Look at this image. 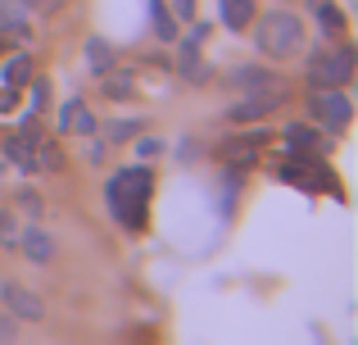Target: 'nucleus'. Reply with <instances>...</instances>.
<instances>
[{"label":"nucleus","mask_w":358,"mask_h":345,"mask_svg":"<svg viewBox=\"0 0 358 345\" xmlns=\"http://www.w3.org/2000/svg\"><path fill=\"white\" fill-rule=\"evenodd\" d=\"M150 191H155V173L141 164V169H122L109 177L105 186V200H109V213L122 223L127 232L145 227V204H150Z\"/></svg>","instance_id":"nucleus-1"},{"label":"nucleus","mask_w":358,"mask_h":345,"mask_svg":"<svg viewBox=\"0 0 358 345\" xmlns=\"http://www.w3.org/2000/svg\"><path fill=\"white\" fill-rule=\"evenodd\" d=\"M254 45L268 59H290L304 45V18L295 9H268L254 18Z\"/></svg>","instance_id":"nucleus-2"},{"label":"nucleus","mask_w":358,"mask_h":345,"mask_svg":"<svg viewBox=\"0 0 358 345\" xmlns=\"http://www.w3.org/2000/svg\"><path fill=\"white\" fill-rule=\"evenodd\" d=\"M358 73V50L350 41L341 45H317L308 55V87H345Z\"/></svg>","instance_id":"nucleus-3"},{"label":"nucleus","mask_w":358,"mask_h":345,"mask_svg":"<svg viewBox=\"0 0 358 345\" xmlns=\"http://www.w3.org/2000/svg\"><path fill=\"white\" fill-rule=\"evenodd\" d=\"M308 118L322 132H345L350 118H354V105L345 96V87H313L308 91Z\"/></svg>","instance_id":"nucleus-4"},{"label":"nucleus","mask_w":358,"mask_h":345,"mask_svg":"<svg viewBox=\"0 0 358 345\" xmlns=\"http://www.w3.org/2000/svg\"><path fill=\"white\" fill-rule=\"evenodd\" d=\"M36 150H41V132H36V114L23 118V127H18L14 136H0V155H5L9 164H14L23 177H36L41 173V164H36Z\"/></svg>","instance_id":"nucleus-5"},{"label":"nucleus","mask_w":358,"mask_h":345,"mask_svg":"<svg viewBox=\"0 0 358 345\" xmlns=\"http://www.w3.org/2000/svg\"><path fill=\"white\" fill-rule=\"evenodd\" d=\"M281 100H286V82L281 87H263V91H241L236 105H227V118L231 123H254V118H268Z\"/></svg>","instance_id":"nucleus-6"},{"label":"nucleus","mask_w":358,"mask_h":345,"mask_svg":"<svg viewBox=\"0 0 358 345\" xmlns=\"http://www.w3.org/2000/svg\"><path fill=\"white\" fill-rule=\"evenodd\" d=\"M0 300H5V309L14 314L18 323H41L45 318V304L36 291H27L23 282H0Z\"/></svg>","instance_id":"nucleus-7"},{"label":"nucleus","mask_w":358,"mask_h":345,"mask_svg":"<svg viewBox=\"0 0 358 345\" xmlns=\"http://www.w3.org/2000/svg\"><path fill=\"white\" fill-rule=\"evenodd\" d=\"M14 250H18L23 259H32V264H50V259L59 255L55 237H50L45 227H36V223H32V227H23V232H18V246H14Z\"/></svg>","instance_id":"nucleus-8"},{"label":"nucleus","mask_w":358,"mask_h":345,"mask_svg":"<svg viewBox=\"0 0 358 345\" xmlns=\"http://www.w3.org/2000/svg\"><path fill=\"white\" fill-rule=\"evenodd\" d=\"M281 182H295V186H308V191H317V186H327V169H317L313 155H295V160L281 164Z\"/></svg>","instance_id":"nucleus-9"},{"label":"nucleus","mask_w":358,"mask_h":345,"mask_svg":"<svg viewBox=\"0 0 358 345\" xmlns=\"http://www.w3.org/2000/svg\"><path fill=\"white\" fill-rule=\"evenodd\" d=\"M96 114H91L82 100H64L59 105V132L69 136V132H78V136H96Z\"/></svg>","instance_id":"nucleus-10"},{"label":"nucleus","mask_w":358,"mask_h":345,"mask_svg":"<svg viewBox=\"0 0 358 345\" xmlns=\"http://www.w3.org/2000/svg\"><path fill=\"white\" fill-rule=\"evenodd\" d=\"M227 87H236V91H263V87H281V78L272 69H259V64H241V69L227 73Z\"/></svg>","instance_id":"nucleus-11"},{"label":"nucleus","mask_w":358,"mask_h":345,"mask_svg":"<svg viewBox=\"0 0 358 345\" xmlns=\"http://www.w3.org/2000/svg\"><path fill=\"white\" fill-rule=\"evenodd\" d=\"M286 146L295 155H317L322 150V132L308 127V123H286Z\"/></svg>","instance_id":"nucleus-12"},{"label":"nucleus","mask_w":358,"mask_h":345,"mask_svg":"<svg viewBox=\"0 0 358 345\" xmlns=\"http://www.w3.org/2000/svg\"><path fill=\"white\" fill-rule=\"evenodd\" d=\"M0 36L27 41V9L18 5V0H0Z\"/></svg>","instance_id":"nucleus-13"},{"label":"nucleus","mask_w":358,"mask_h":345,"mask_svg":"<svg viewBox=\"0 0 358 345\" xmlns=\"http://www.w3.org/2000/svg\"><path fill=\"white\" fill-rule=\"evenodd\" d=\"M218 14H222V23H227L231 32H245L250 18H254V0H218Z\"/></svg>","instance_id":"nucleus-14"},{"label":"nucleus","mask_w":358,"mask_h":345,"mask_svg":"<svg viewBox=\"0 0 358 345\" xmlns=\"http://www.w3.org/2000/svg\"><path fill=\"white\" fill-rule=\"evenodd\" d=\"M87 73H91V78H105V73H114V50H109L100 36H91V41H87Z\"/></svg>","instance_id":"nucleus-15"},{"label":"nucleus","mask_w":358,"mask_h":345,"mask_svg":"<svg viewBox=\"0 0 358 345\" xmlns=\"http://www.w3.org/2000/svg\"><path fill=\"white\" fill-rule=\"evenodd\" d=\"M150 23H155V36H159V41H177V36H182V32H177V18L168 14L164 0H150Z\"/></svg>","instance_id":"nucleus-16"},{"label":"nucleus","mask_w":358,"mask_h":345,"mask_svg":"<svg viewBox=\"0 0 358 345\" xmlns=\"http://www.w3.org/2000/svg\"><path fill=\"white\" fill-rule=\"evenodd\" d=\"M23 82H32V55L18 50V55H9V59H5V87L18 91Z\"/></svg>","instance_id":"nucleus-17"},{"label":"nucleus","mask_w":358,"mask_h":345,"mask_svg":"<svg viewBox=\"0 0 358 345\" xmlns=\"http://www.w3.org/2000/svg\"><path fill=\"white\" fill-rule=\"evenodd\" d=\"M100 136H105V146H114V141H127V136H141V123L136 118H109L105 127H96Z\"/></svg>","instance_id":"nucleus-18"},{"label":"nucleus","mask_w":358,"mask_h":345,"mask_svg":"<svg viewBox=\"0 0 358 345\" xmlns=\"http://www.w3.org/2000/svg\"><path fill=\"white\" fill-rule=\"evenodd\" d=\"M313 14H317V23L327 27V36H341V32H345V14L331 5V0H317V5H313Z\"/></svg>","instance_id":"nucleus-19"},{"label":"nucleus","mask_w":358,"mask_h":345,"mask_svg":"<svg viewBox=\"0 0 358 345\" xmlns=\"http://www.w3.org/2000/svg\"><path fill=\"white\" fill-rule=\"evenodd\" d=\"M18 209H23V218H41V213H45V204H41V195H36V191H18Z\"/></svg>","instance_id":"nucleus-20"},{"label":"nucleus","mask_w":358,"mask_h":345,"mask_svg":"<svg viewBox=\"0 0 358 345\" xmlns=\"http://www.w3.org/2000/svg\"><path fill=\"white\" fill-rule=\"evenodd\" d=\"M0 246H5V250H14V246H18V232H14V213H5V209H0Z\"/></svg>","instance_id":"nucleus-21"},{"label":"nucleus","mask_w":358,"mask_h":345,"mask_svg":"<svg viewBox=\"0 0 358 345\" xmlns=\"http://www.w3.org/2000/svg\"><path fill=\"white\" fill-rule=\"evenodd\" d=\"M168 14L177 18V23H186V18H195V0H164Z\"/></svg>","instance_id":"nucleus-22"},{"label":"nucleus","mask_w":358,"mask_h":345,"mask_svg":"<svg viewBox=\"0 0 358 345\" xmlns=\"http://www.w3.org/2000/svg\"><path fill=\"white\" fill-rule=\"evenodd\" d=\"M45 100H50V82L32 78V114H36V109H45Z\"/></svg>","instance_id":"nucleus-23"},{"label":"nucleus","mask_w":358,"mask_h":345,"mask_svg":"<svg viewBox=\"0 0 358 345\" xmlns=\"http://www.w3.org/2000/svg\"><path fill=\"white\" fill-rule=\"evenodd\" d=\"M14 323H18L14 314H0V341H14V337H18V328H14Z\"/></svg>","instance_id":"nucleus-24"},{"label":"nucleus","mask_w":358,"mask_h":345,"mask_svg":"<svg viewBox=\"0 0 358 345\" xmlns=\"http://www.w3.org/2000/svg\"><path fill=\"white\" fill-rule=\"evenodd\" d=\"M14 100H18L14 87H0V114H9V109H14Z\"/></svg>","instance_id":"nucleus-25"},{"label":"nucleus","mask_w":358,"mask_h":345,"mask_svg":"<svg viewBox=\"0 0 358 345\" xmlns=\"http://www.w3.org/2000/svg\"><path fill=\"white\" fill-rule=\"evenodd\" d=\"M18 5L32 14V9H59V0H18Z\"/></svg>","instance_id":"nucleus-26"},{"label":"nucleus","mask_w":358,"mask_h":345,"mask_svg":"<svg viewBox=\"0 0 358 345\" xmlns=\"http://www.w3.org/2000/svg\"><path fill=\"white\" fill-rule=\"evenodd\" d=\"M136 155H159V141H136Z\"/></svg>","instance_id":"nucleus-27"},{"label":"nucleus","mask_w":358,"mask_h":345,"mask_svg":"<svg viewBox=\"0 0 358 345\" xmlns=\"http://www.w3.org/2000/svg\"><path fill=\"white\" fill-rule=\"evenodd\" d=\"M0 169H5V155H0Z\"/></svg>","instance_id":"nucleus-28"}]
</instances>
